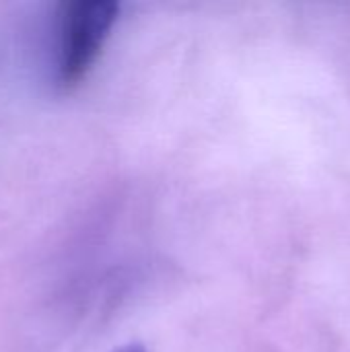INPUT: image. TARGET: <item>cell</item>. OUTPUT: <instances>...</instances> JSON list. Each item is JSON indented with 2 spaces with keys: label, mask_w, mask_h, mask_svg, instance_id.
Returning <instances> with one entry per match:
<instances>
[{
  "label": "cell",
  "mask_w": 350,
  "mask_h": 352,
  "mask_svg": "<svg viewBox=\"0 0 350 352\" xmlns=\"http://www.w3.org/2000/svg\"><path fill=\"white\" fill-rule=\"evenodd\" d=\"M118 14L120 4L111 0H72L60 6L58 82L62 89H72L87 76Z\"/></svg>",
  "instance_id": "obj_1"
},
{
  "label": "cell",
  "mask_w": 350,
  "mask_h": 352,
  "mask_svg": "<svg viewBox=\"0 0 350 352\" xmlns=\"http://www.w3.org/2000/svg\"><path fill=\"white\" fill-rule=\"evenodd\" d=\"M113 352H146V351H144V346H142V344H126V346L116 349Z\"/></svg>",
  "instance_id": "obj_2"
}]
</instances>
